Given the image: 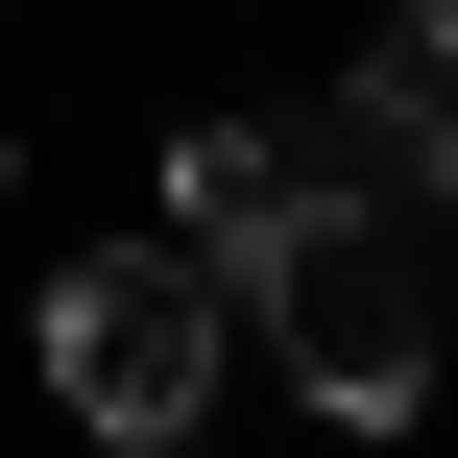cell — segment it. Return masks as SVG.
<instances>
[{
	"instance_id": "3",
	"label": "cell",
	"mask_w": 458,
	"mask_h": 458,
	"mask_svg": "<svg viewBox=\"0 0 458 458\" xmlns=\"http://www.w3.org/2000/svg\"><path fill=\"white\" fill-rule=\"evenodd\" d=\"M314 193H338L314 145H266V121H193V145H169V266H217V290H266Z\"/></svg>"
},
{
	"instance_id": "4",
	"label": "cell",
	"mask_w": 458,
	"mask_h": 458,
	"mask_svg": "<svg viewBox=\"0 0 458 458\" xmlns=\"http://www.w3.org/2000/svg\"><path fill=\"white\" fill-rule=\"evenodd\" d=\"M362 169L386 193H458V0H386L362 24Z\"/></svg>"
},
{
	"instance_id": "2",
	"label": "cell",
	"mask_w": 458,
	"mask_h": 458,
	"mask_svg": "<svg viewBox=\"0 0 458 458\" xmlns=\"http://www.w3.org/2000/svg\"><path fill=\"white\" fill-rule=\"evenodd\" d=\"M266 362H290L338 435H411V411H435V266H411L386 193H314V217H290V266H266Z\"/></svg>"
},
{
	"instance_id": "1",
	"label": "cell",
	"mask_w": 458,
	"mask_h": 458,
	"mask_svg": "<svg viewBox=\"0 0 458 458\" xmlns=\"http://www.w3.org/2000/svg\"><path fill=\"white\" fill-rule=\"evenodd\" d=\"M217 362H242V290H217V266H169V242L48 266V411H72L97 458H193Z\"/></svg>"
}]
</instances>
